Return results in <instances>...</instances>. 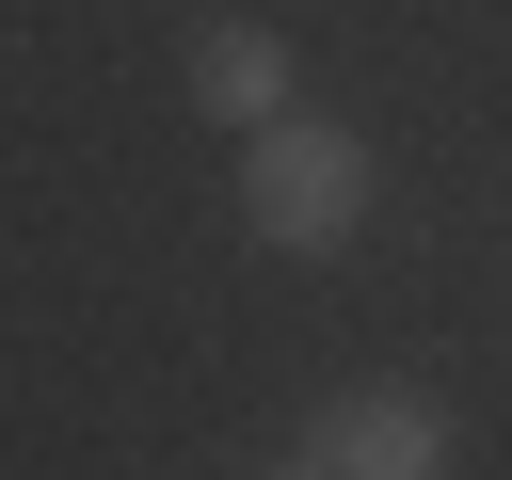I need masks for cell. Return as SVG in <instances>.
I'll return each mask as SVG.
<instances>
[{"mask_svg":"<svg viewBox=\"0 0 512 480\" xmlns=\"http://www.w3.org/2000/svg\"><path fill=\"white\" fill-rule=\"evenodd\" d=\"M240 224H256L272 256H336V240H368V144L320 128V112L240 128Z\"/></svg>","mask_w":512,"mask_h":480,"instance_id":"6da1fadb","label":"cell"},{"mask_svg":"<svg viewBox=\"0 0 512 480\" xmlns=\"http://www.w3.org/2000/svg\"><path fill=\"white\" fill-rule=\"evenodd\" d=\"M320 464L336 480H448V416L416 384H352V400H320Z\"/></svg>","mask_w":512,"mask_h":480,"instance_id":"7a4b0ae2","label":"cell"},{"mask_svg":"<svg viewBox=\"0 0 512 480\" xmlns=\"http://www.w3.org/2000/svg\"><path fill=\"white\" fill-rule=\"evenodd\" d=\"M192 112H208V128H272V112H288V48H272L256 16H208V32H192Z\"/></svg>","mask_w":512,"mask_h":480,"instance_id":"3957f363","label":"cell"},{"mask_svg":"<svg viewBox=\"0 0 512 480\" xmlns=\"http://www.w3.org/2000/svg\"><path fill=\"white\" fill-rule=\"evenodd\" d=\"M256 480H336V464H320V448H304V464H256Z\"/></svg>","mask_w":512,"mask_h":480,"instance_id":"277c9868","label":"cell"}]
</instances>
